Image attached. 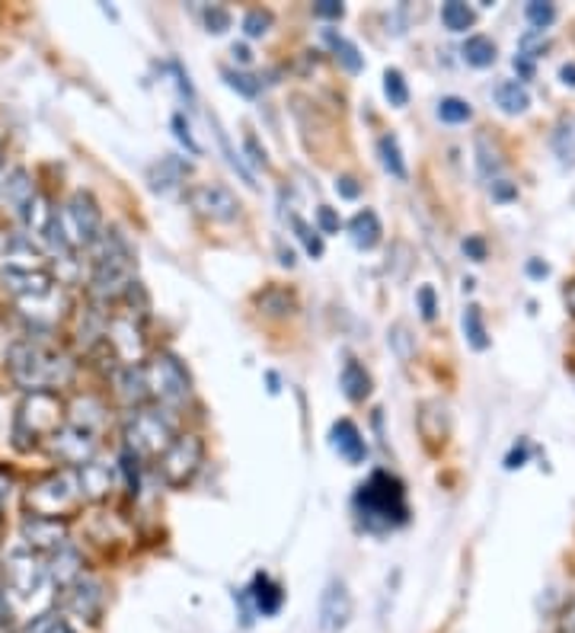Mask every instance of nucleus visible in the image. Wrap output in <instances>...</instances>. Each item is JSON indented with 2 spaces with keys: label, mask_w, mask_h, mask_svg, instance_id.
<instances>
[{
  "label": "nucleus",
  "mask_w": 575,
  "mask_h": 633,
  "mask_svg": "<svg viewBox=\"0 0 575 633\" xmlns=\"http://www.w3.org/2000/svg\"><path fill=\"white\" fill-rule=\"evenodd\" d=\"M496 54H499V49H496V42L489 36H470L464 42V58L474 68H492L496 64Z\"/></svg>",
  "instance_id": "obj_27"
},
{
  "label": "nucleus",
  "mask_w": 575,
  "mask_h": 633,
  "mask_svg": "<svg viewBox=\"0 0 575 633\" xmlns=\"http://www.w3.org/2000/svg\"><path fill=\"white\" fill-rule=\"evenodd\" d=\"M61 224H64V234L71 246H96L102 241V215H99V205L90 193L77 190V193L68 198L64 205V215H61Z\"/></svg>",
  "instance_id": "obj_6"
},
{
  "label": "nucleus",
  "mask_w": 575,
  "mask_h": 633,
  "mask_svg": "<svg viewBox=\"0 0 575 633\" xmlns=\"http://www.w3.org/2000/svg\"><path fill=\"white\" fill-rule=\"evenodd\" d=\"M464 253H467L470 259L482 263V259H486V241H482V238H467V241H464Z\"/></svg>",
  "instance_id": "obj_45"
},
{
  "label": "nucleus",
  "mask_w": 575,
  "mask_h": 633,
  "mask_svg": "<svg viewBox=\"0 0 575 633\" xmlns=\"http://www.w3.org/2000/svg\"><path fill=\"white\" fill-rule=\"evenodd\" d=\"M416 297H419V307H423V317H426V320H435V314H438V301H435V289H431V285H423V289H419V294H416Z\"/></svg>",
  "instance_id": "obj_42"
},
{
  "label": "nucleus",
  "mask_w": 575,
  "mask_h": 633,
  "mask_svg": "<svg viewBox=\"0 0 575 633\" xmlns=\"http://www.w3.org/2000/svg\"><path fill=\"white\" fill-rule=\"evenodd\" d=\"M205 26H208V33L221 36V33L231 29V13H228L224 7H208V10H205Z\"/></svg>",
  "instance_id": "obj_38"
},
{
  "label": "nucleus",
  "mask_w": 575,
  "mask_h": 633,
  "mask_svg": "<svg viewBox=\"0 0 575 633\" xmlns=\"http://www.w3.org/2000/svg\"><path fill=\"white\" fill-rule=\"evenodd\" d=\"M335 193L342 195V198H358L362 186H358L352 176H339V180H335Z\"/></svg>",
  "instance_id": "obj_44"
},
{
  "label": "nucleus",
  "mask_w": 575,
  "mask_h": 633,
  "mask_svg": "<svg viewBox=\"0 0 575 633\" xmlns=\"http://www.w3.org/2000/svg\"><path fill=\"white\" fill-rule=\"evenodd\" d=\"M527 276H530V279H547V276H550V266L540 263V259H530V263H527Z\"/></svg>",
  "instance_id": "obj_50"
},
{
  "label": "nucleus",
  "mask_w": 575,
  "mask_h": 633,
  "mask_svg": "<svg viewBox=\"0 0 575 633\" xmlns=\"http://www.w3.org/2000/svg\"><path fill=\"white\" fill-rule=\"evenodd\" d=\"M566 304H570V311L575 314V282L570 285V289H566Z\"/></svg>",
  "instance_id": "obj_54"
},
{
  "label": "nucleus",
  "mask_w": 575,
  "mask_h": 633,
  "mask_svg": "<svg viewBox=\"0 0 575 633\" xmlns=\"http://www.w3.org/2000/svg\"><path fill=\"white\" fill-rule=\"evenodd\" d=\"M23 540H26V547H33V550H58V547L68 544V528H64V522H58V519L33 515V519L23 522Z\"/></svg>",
  "instance_id": "obj_16"
},
{
  "label": "nucleus",
  "mask_w": 575,
  "mask_h": 633,
  "mask_svg": "<svg viewBox=\"0 0 575 633\" xmlns=\"http://www.w3.org/2000/svg\"><path fill=\"white\" fill-rule=\"evenodd\" d=\"M10 489H13L10 477H7V474H0V515H3V509H7V502H10Z\"/></svg>",
  "instance_id": "obj_51"
},
{
  "label": "nucleus",
  "mask_w": 575,
  "mask_h": 633,
  "mask_svg": "<svg viewBox=\"0 0 575 633\" xmlns=\"http://www.w3.org/2000/svg\"><path fill=\"white\" fill-rule=\"evenodd\" d=\"M201 454H205V445H201L198 436H176V441L160 458L163 480L170 487H186L192 477L198 474V467H201Z\"/></svg>",
  "instance_id": "obj_9"
},
{
  "label": "nucleus",
  "mask_w": 575,
  "mask_h": 633,
  "mask_svg": "<svg viewBox=\"0 0 575 633\" xmlns=\"http://www.w3.org/2000/svg\"><path fill=\"white\" fill-rule=\"evenodd\" d=\"M496 106L505 112V115H525L527 106H530V94L522 81H502L496 87Z\"/></svg>",
  "instance_id": "obj_24"
},
{
  "label": "nucleus",
  "mask_w": 575,
  "mask_h": 633,
  "mask_svg": "<svg viewBox=\"0 0 575 633\" xmlns=\"http://www.w3.org/2000/svg\"><path fill=\"white\" fill-rule=\"evenodd\" d=\"M7 368H10V378L29 393L61 388L74 375V362L61 349H51L36 340L13 342L7 352Z\"/></svg>",
  "instance_id": "obj_1"
},
{
  "label": "nucleus",
  "mask_w": 575,
  "mask_h": 633,
  "mask_svg": "<svg viewBox=\"0 0 575 633\" xmlns=\"http://www.w3.org/2000/svg\"><path fill=\"white\" fill-rule=\"evenodd\" d=\"M348 234H352V244L358 246V249H375V246L381 244V218L371 211V208H365V211H358L352 221H348Z\"/></svg>",
  "instance_id": "obj_22"
},
{
  "label": "nucleus",
  "mask_w": 575,
  "mask_h": 633,
  "mask_svg": "<svg viewBox=\"0 0 575 633\" xmlns=\"http://www.w3.org/2000/svg\"><path fill=\"white\" fill-rule=\"evenodd\" d=\"M355 506H358V515L365 522V528L371 532H387V528H396L406 522V496L396 477L390 474H371L368 484H362L358 496H355Z\"/></svg>",
  "instance_id": "obj_3"
},
{
  "label": "nucleus",
  "mask_w": 575,
  "mask_h": 633,
  "mask_svg": "<svg viewBox=\"0 0 575 633\" xmlns=\"http://www.w3.org/2000/svg\"><path fill=\"white\" fill-rule=\"evenodd\" d=\"M291 228H294V234H297V241L304 244V249L317 259V256H323V241H320V231H314L307 221H301L297 215H291Z\"/></svg>",
  "instance_id": "obj_35"
},
{
  "label": "nucleus",
  "mask_w": 575,
  "mask_h": 633,
  "mask_svg": "<svg viewBox=\"0 0 575 633\" xmlns=\"http://www.w3.org/2000/svg\"><path fill=\"white\" fill-rule=\"evenodd\" d=\"M464 337L467 342L482 352L486 345H489V333H486V320H482V311H479V304H467L464 307Z\"/></svg>",
  "instance_id": "obj_29"
},
{
  "label": "nucleus",
  "mask_w": 575,
  "mask_h": 633,
  "mask_svg": "<svg viewBox=\"0 0 575 633\" xmlns=\"http://www.w3.org/2000/svg\"><path fill=\"white\" fill-rule=\"evenodd\" d=\"M90 289L99 301H119L135 289V249L119 231H106L96 244Z\"/></svg>",
  "instance_id": "obj_2"
},
{
  "label": "nucleus",
  "mask_w": 575,
  "mask_h": 633,
  "mask_svg": "<svg viewBox=\"0 0 575 633\" xmlns=\"http://www.w3.org/2000/svg\"><path fill=\"white\" fill-rule=\"evenodd\" d=\"M246 598L253 601V608L259 611V614H279V608H282V601H285V592H282V585H276L269 576H256L253 585L246 588Z\"/></svg>",
  "instance_id": "obj_20"
},
{
  "label": "nucleus",
  "mask_w": 575,
  "mask_h": 633,
  "mask_svg": "<svg viewBox=\"0 0 575 633\" xmlns=\"http://www.w3.org/2000/svg\"><path fill=\"white\" fill-rule=\"evenodd\" d=\"M0 163H3V142H0Z\"/></svg>",
  "instance_id": "obj_55"
},
{
  "label": "nucleus",
  "mask_w": 575,
  "mask_h": 633,
  "mask_svg": "<svg viewBox=\"0 0 575 633\" xmlns=\"http://www.w3.org/2000/svg\"><path fill=\"white\" fill-rule=\"evenodd\" d=\"M474 10L467 7V3H461V0H451V3H444L441 7V23H444V29H451V33H467L470 26H474Z\"/></svg>",
  "instance_id": "obj_28"
},
{
  "label": "nucleus",
  "mask_w": 575,
  "mask_h": 633,
  "mask_svg": "<svg viewBox=\"0 0 575 633\" xmlns=\"http://www.w3.org/2000/svg\"><path fill=\"white\" fill-rule=\"evenodd\" d=\"M224 77H228V84L240 90L243 97H256L259 94V81L256 77H246V74H234V71H224Z\"/></svg>",
  "instance_id": "obj_39"
},
{
  "label": "nucleus",
  "mask_w": 575,
  "mask_h": 633,
  "mask_svg": "<svg viewBox=\"0 0 575 633\" xmlns=\"http://www.w3.org/2000/svg\"><path fill=\"white\" fill-rule=\"evenodd\" d=\"M477 167L486 180H492V176H499V173H502L499 150H496V147H489V138H482V135L477 138Z\"/></svg>",
  "instance_id": "obj_33"
},
{
  "label": "nucleus",
  "mask_w": 575,
  "mask_h": 633,
  "mask_svg": "<svg viewBox=\"0 0 575 633\" xmlns=\"http://www.w3.org/2000/svg\"><path fill=\"white\" fill-rule=\"evenodd\" d=\"M556 633H575V601L563 608V614H560V624H556Z\"/></svg>",
  "instance_id": "obj_46"
},
{
  "label": "nucleus",
  "mask_w": 575,
  "mask_h": 633,
  "mask_svg": "<svg viewBox=\"0 0 575 633\" xmlns=\"http://www.w3.org/2000/svg\"><path fill=\"white\" fill-rule=\"evenodd\" d=\"M378 154H381L383 170H387L390 176L406 180V160H403L400 145H396V138H393V135H383L381 142H378Z\"/></svg>",
  "instance_id": "obj_30"
},
{
  "label": "nucleus",
  "mask_w": 575,
  "mask_h": 633,
  "mask_svg": "<svg viewBox=\"0 0 575 633\" xmlns=\"http://www.w3.org/2000/svg\"><path fill=\"white\" fill-rule=\"evenodd\" d=\"M333 448L348 461V464H362L365 461V454H368V448H365V439H362V433H358V426L355 423H348V419H339L333 426Z\"/></svg>",
  "instance_id": "obj_21"
},
{
  "label": "nucleus",
  "mask_w": 575,
  "mask_h": 633,
  "mask_svg": "<svg viewBox=\"0 0 575 633\" xmlns=\"http://www.w3.org/2000/svg\"><path fill=\"white\" fill-rule=\"evenodd\" d=\"M492 195H496L499 202H509V198H515V195H518V190H515V186H509L505 180H496V183H492Z\"/></svg>",
  "instance_id": "obj_47"
},
{
  "label": "nucleus",
  "mask_w": 575,
  "mask_h": 633,
  "mask_svg": "<svg viewBox=\"0 0 575 633\" xmlns=\"http://www.w3.org/2000/svg\"><path fill=\"white\" fill-rule=\"evenodd\" d=\"M560 81H563L566 87H575V61L573 64H563V68H560Z\"/></svg>",
  "instance_id": "obj_52"
},
{
  "label": "nucleus",
  "mask_w": 575,
  "mask_h": 633,
  "mask_svg": "<svg viewBox=\"0 0 575 633\" xmlns=\"http://www.w3.org/2000/svg\"><path fill=\"white\" fill-rule=\"evenodd\" d=\"M330 42H333L335 49V61L345 68V71H352V74H358L362 71V54H358V49L352 46V42H345V39H335V36H330Z\"/></svg>",
  "instance_id": "obj_36"
},
{
  "label": "nucleus",
  "mask_w": 575,
  "mask_h": 633,
  "mask_svg": "<svg viewBox=\"0 0 575 633\" xmlns=\"http://www.w3.org/2000/svg\"><path fill=\"white\" fill-rule=\"evenodd\" d=\"M125 441L135 458H163L167 448L176 441V429L167 413L160 410H138L129 426H125Z\"/></svg>",
  "instance_id": "obj_5"
},
{
  "label": "nucleus",
  "mask_w": 575,
  "mask_h": 633,
  "mask_svg": "<svg viewBox=\"0 0 575 633\" xmlns=\"http://www.w3.org/2000/svg\"><path fill=\"white\" fill-rule=\"evenodd\" d=\"M3 195H7V202L13 205L16 215L36 198V186H33V180H29V173H26L23 167H16V170L3 180Z\"/></svg>",
  "instance_id": "obj_25"
},
{
  "label": "nucleus",
  "mask_w": 575,
  "mask_h": 633,
  "mask_svg": "<svg viewBox=\"0 0 575 633\" xmlns=\"http://www.w3.org/2000/svg\"><path fill=\"white\" fill-rule=\"evenodd\" d=\"M352 614H355V601H352L348 585L342 583V580H333L323 588V595H320V611H317L320 631L339 633L352 621Z\"/></svg>",
  "instance_id": "obj_14"
},
{
  "label": "nucleus",
  "mask_w": 575,
  "mask_h": 633,
  "mask_svg": "<svg viewBox=\"0 0 575 633\" xmlns=\"http://www.w3.org/2000/svg\"><path fill=\"white\" fill-rule=\"evenodd\" d=\"M234 58H237L240 64H249V61H253V54H249L246 46H234Z\"/></svg>",
  "instance_id": "obj_53"
},
{
  "label": "nucleus",
  "mask_w": 575,
  "mask_h": 633,
  "mask_svg": "<svg viewBox=\"0 0 575 633\" xmlns=\"http://www.w3.org/2000/svg\"><path fill=\"white\" fill-rule=\"evenodd\" d=\"M342 390H345V397L355 400V403L365 400V397L371 393V378H368L365 365H358L355 358H348L345 368H342Z\"/></svg>",
  "instance_id": "obj_26"
},
{
  "label": "nucleus",
  "mask_w": 575,
  "mask_h": 633,
  "mask_svg": "<svg viewBox=\"0 0 575 633\" xmlns=\"http://www.w3.org/2000/svg\"><path fill=\"white\" fill-rule=\"evenodd\" d=\"M383 94L390 99V106H406L409 102V87H406V81L396 68L383 71Z\"/></svg>",
  "instance_id": "obj_34"
},
{
  "label": "nucleus",
  "mask_w": 575,
  "mask_h": 633,
  "mask_svg": "<svg viewBox=\"0 0 575 633\" xmlns=\"http://www.w3.org/2000/svg\"><path fill=\"white\" fill-rule=\"evenodd\" d=\"M246 154L253 157V163H256V167H266V150H259V145H256V138H253V135L246 138Z\"/></svg>",
  "instance_id": "obj_49"
},
{
  "label": "nucleus",
  "mask_w": 575,
  "mask_h": 633,
  "mask_svg": "<svg viewBox=\"0 0 575 633\" xmlns=\"http://www.w3.org/2000/svg\"><path fill=\"white\" fill-rule=\"evenodd\" d=\"M189 205L208 221H221L231 224L240 218V202L237 195L231 193L221 183H198L189 190Z\"/></svg>",
  "instance_id": "obj_12"
},
{
  "label": "nucleus",
  "mask_w": 575,
  "mask_h": 633,
  "mask_svg": "<svg viewBox=\"0 0 575 633\" xmlns=\"http://www.w3.org/2000/svg\"><path fill=\"white\" fill-rule=\"evenodd\" d=\"M342 13H345V7L339 0H320V3H314V16H320V20H342Z\"/></svg>",
  "instance_id": "obj_41"
},
{
  "label": "nucleus",
  "mask_w": 575,
  "mask_h": 633,
  "mask_svg": "<svg viewBox=\"0 0 575 633\" xmlns=\"http://www.w3.org/2000/svg\"><path fill=\"white\" fill-rule=\"evenodd\" d=\"M525 16L527 23L534 26V33H543V29H550L553 26V20H556V7L553 3H543V0H530L525 7Z\"/></svg>",
  "instance_id": "obj_32"
},
{
  "label": "nucleus",
  "mask_w": 575,
  "mask_h": 633,
  "mask_svg": "<svg viewBox=\"0 0 575 633\" xmlns=\"http://www.w3.org/2000/svg\"><path fill=\"white\" fill-rule=\"evenodd\" d=\"M317 224H320V234H339V215L330 205L317 208Z\"/></svg>",
  "instance_id": "obj_40"
},
{
  "label": "nucleus",
  "mask_w": 575,
  "mask_h": 633,
  "mask_svg": "<svg viewBox=\"0 0 575 633\" xmlns=\"http://www.w3.org/2000/svg\"><path fill=\"white\" fill-rule=\"evenodd\" d=\"M525 458H527V448H525V441H522V448H512V454L505 458V467H509V471H515V467H522V464H525Z\"/></svg>",
  "instance_id": "obj_48"
},
{
  "label": "nucleus",
  "mask_w": 575,
  "mask_h": 633,
  "mask_svg": "<svg viewBox=\"0 0 575 633\" xmlns=\"http://www.w3.org/2000/svg\"><path fill=\"white\" fill-rule=\"evenodd\" d=\"M470 115H474V109H470V102L461 97H444L438 102V119L441 122H448V125H461V122H470Z\"/></svg>",
  "instance_id": "obj_31"
},
{
  "label": "nucleus",
  "mask_w": 575,
  "mask_h": 633,
  "mask_svg": "<svg viewBox=\"0 0 575 633\" xmlns=\"http://www.w3.org/2000/svg\"><path fill=\"white\" fill-rule=\"evenodd\" d=\"M144 378H147L150 397L160 400V403H170V406L183 403L192 390L186 368L173 355H167V352H160L150 365H144Z\"/></svg>",
  "instance_id": "obj_7"
},
{
  "label": "nucleus",
  "mask_w": 575,
  "mask_h": 633,
  "mask_svg": "<svg viewBox=\"0 0 575 633\" xmlns=\"http://www.w3.org/2000/svg\"><path fill=\"white\" fill-rule=\"evenodd\" d=\"M48 580L58 585V588H68L71 583H77L84 573H81V553L71 547V544H64V547H58V550H51V560H48Z\"/></svg>",
  "instance_id": "obj_19"
},
{
  "label": "nucleus",
  "mask_w": 575,
  "mask_h": 633,
  "mask_svg": "<svg viewBox=\"0 0 575 633\" xmlns=\"http://www.w3.org/2000/svg\"><path fill=\"white\" fill-rule=\"evenodd\" d=\"M77 496H81V489H77V474H54V477L42 480L36 489H29L26 502H29V509H33L36 515L54 519V515L64 512Z\"/></svg>",
  "instance_id": "obj_10"
},
{
  "label": "nucleus",
  "mask_w": 575,
  "mask_h": 633,
  "mask_svg": "<svg viewBox=\"0 0 575 633\" xmlns=\"http://www.w3.org/2000/svg\"><path fill=\"white\" fill-rule=\"evenodd\" d=\"M550 147L563 167H575V112H566L556 119V125L550 132Z\"/></svg>",
  "instance_id": "obj_23"
},
{
  "label": "nucleus",
  "mask_w": 575,
  "mask_h": 633,
  "mask_svg": "<svg viewBox=\"0 0 575 633\" xmlns=\"http://www.w3.org/2000/svg\"><path fill=\"white\" fill-rule=\"evenodd\" d=\"M61 400L51 390H36L29 393L20 406H16V419H13V445L20 451L36 448L39 441L51 439L61 429Z\"/></svg>",
  "instance_id": "obj_4"
},
{
  "label": "nucleus",
  "mask_w": 575,
  "mask_h": 633,
  "mask_svg": "<svg viewBox=\"0 0 575 633\" xmlns=\"http://www.w3.org/2000/svg\"><path fill=\"white\" fill-rule=\"evenodd\" d=\"M106 342L115 349V355H119L122 362H129V368L142 362L144 340L142 327L135 324V317H115V320L106 327Z\"/></svg>",
  "instance_id": "obj_15"
},
{
  "label": "nucleus",
  "mask_w": 575,
  "mask_h": 633,
  "mask_svg": "<svg viewBox=\"0 0 575 633\" xmlns=\"http://www.w3.org/2000/svg\"><path fill=\"white\" fill-rule=\"evenodd\" d=\"M48 583L46 563L33 550H16L7 557V592L13 601H29L39 598Z\"/></svg>",
  "instance_id": "obj_8"
},
{
  "label": "nucleus",
  "mask_w": 575,
  "mask_h": 633,
  "mask_svg": "<svg viewBox=\"0 0 575 633\" xmlns=\"http://www.w3.org/2000/svg\"><path fill=\"white\" fill-rule=\"evenodd\" d=\"M269 26H272V13H269V10H249V13L243 16V33H246L249 39H262V36L269 33Z\"/></svg>",
  "instance_id": "obj_37"
},
{
  "label": "nucleus",
  "mask_w": 575,
  "mask_h": 633,
  "mask_svg": "<svg viewBox=\"0 0 575 633\" xmlns=\"http://www.w3.org/2000/svg\"><path fill=\"white\" fill-rule=\"evenodd\" d=\"M115 480V471L106 461H87L77 467V489L84 499H106Z\"/></svg>",
  "instance_id": "obj_17"
},
{
  "label": "nucleus",
  "mask_w": 575,
  "mask_h": 633,
  "mask_svg": "<svg viewBox=\"0 0 575 633\" xmlns=\"http://www.w3.org/2000/svg\"><path fill=\"white\" fill-rule=\"evenodd\" d=\"M96 436L94 429H87V426H81V423H64L51 439H48V448H51V454L58 458V461H64V464H87V461H94V451H96Z\"/></svg>",
  "instance_id": "obj_11"
},
{
  "label": "nucleus",
  "mask_w": 575,
  "mask_h": 633,
  "mask_svg": "<svg viewBox=\"0 0 575 633\" xmlns=\"http://www.w3.org/2000/svg\"><path fill=\"white\" fill-rule=\"evenodd\" d=\"M102 605H106V592L94 576H81L77 583L64 588V614L81 624H99Z\"/></svg>",
  "instance_id": "obj_13"
},
{
  "label": "nucleus",
  "mask_w": 575,
  "mask_h": 633,
  "mask_svg": "<svg viewBox=\"0 0 575 633\" xmlns=\"http://www.w3.org/2000/svg\"><path fill=\"white\" fill-rule=\"evenodd\" d=\"M0 193H3V176H0Z\"/></svg>",
  "instance_id": "obj_56"
},
{
  "label": "nucleus",
  "mask_w": 575,
  "mask_h": 633,
  "mask_svg": "<svg viewBox=\"0 0 575 633\" xmlns=\"http://www.w3.org/2000/svg\"><path fill=\"white\" fill-rule=\"evenodd\" d=\"M186 173H189V163L183 160V157H160L150 170H147V183H150V190L154 193H170V190H176L183 180H186Z\"/></svg>",
  "instance_id": "obj_18"
},
{
  "label": "nucleus",
  "mask_w": 575,
  "mask_h": 633,
  "mask_svg": "<svg viewBox=\"0 0 575 633\" xmlns=\"http://www.w3.org/2000/svg\"><path fill=\"white\" fill-rule=\"evenodd\" d=\"M173 129H176V138L183 142V145L189 147L192 154H198V145L192 142V135H189V125L183 122V115H173Z\"/></svg>",
  "instance_id": "obj_43"
}]
</instances>
